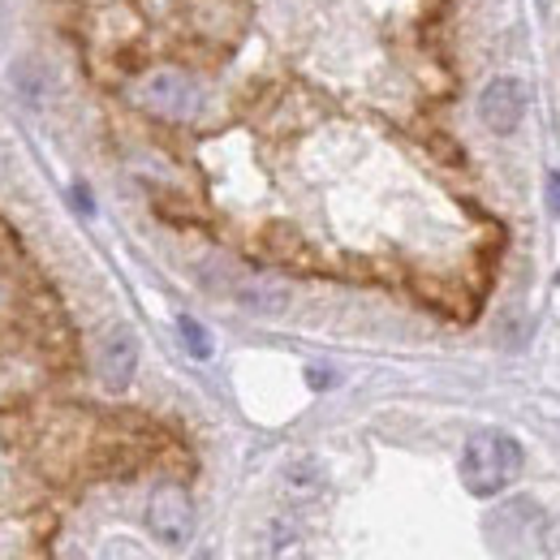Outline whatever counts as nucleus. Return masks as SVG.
Wrapping results in <instances>:
<instances>
[{"label":"nucleus","mask_w":560,"mask_h":560,"mask_svg":"<svg viewBox=\"0 0 560 560\" xmlns=\"http://www.w3.org/2000/svg\"><path fill=\"white\" fill-rule=\"evenodd\" d=\"M479 117L491 135H513L526 117V86L517 78H491L479 95Z\"/></svg>","instance_id":"obj_4"},{"label":"nucleus","mask_w":560,"mask_h":560,"mask_svg":"<svg viewBox=\"0 0 560 560\" xmlns=\"http://www.w3.org/2000/svg\"><path fill=\"white\" fill-rule=\"evenodd\" d=\"M280 488H284L289 500H298V504L319 500L324 488H328V470H324L315 457H293V462L284 466V475H280Z\"/></svg>","instance_id":"obj_7"},{"label":"nucleus","mask_w":560,"mask_h":560,"mask_svg":"<svg viewBox=\"0 0 560 560\" xmlns=\"http://www.w3.org/2000/svg\"><path fill=\"white\" fill-rule=\"evenodd\" d=\"M311 384L324 388V384H332V380H328V371H311Z\"/></svg>","instance_id":"obj_12"},{"label":"nucleus","mask_w":560,"mask_h":560,"mask_svg":"<svg viewBox=\"0 0 560 560\" xmlns=\"http://www.w3.org/2000/svg\"><path fill=\"white\" fill-rule=\"evenodd\" d=\"M522 475V444L504 431H475L462 448V483L470 495H495Z\"/></svg>","instance_id":"obj_1"},{"label":"nucleus","mask_w":560,"mask_h":560,"mask_svg":"<svg viewBox=\"0 0 560 560\" xmlns=\"http://www.w3.org/2000/svg\"><path fill=\"white\" fill-rule=\"evenodd\" d=\"M147 526H151V535L164 548H186L190 535H195V504H190V495L177 483L155 488L151 491V504H147Z\"/></svg>","instance_id":"obj_2"},{"label":"nucleus","mask_w":560,"mask_h":560,"mask_svg":"<svg viewBox=\"0 0 560 560\" xmlns=\"http://www.w3.org/2000/svg\"><path fill=\"white\" fill-rule=\"evenodd\" d=\"M264 560H311L306 535H302V526H298L289 513H277V517L268 522V535H264Z\"/></svg>","instance_id":"obj_8"},{"label":"nucleus","mask_w":560,"mask_h":560,"mask_svg":"<svg viewBox=\"0 0 560 560\" xmlns=\"http://www.w3.org/2000/svg\"><path fill=\"white\" fill-rule=\"evenodd\" d=\"M177 332H182V341H186V350L195 353L199 362H203V358H211V337H208V328H203L199 319H190V315H182V319H177Z\"/></svg>","instance_id":"obj_10"},{"label":"nucleus","mask_w":560,"mask_h":560,"mask_svg":"<svg viewBox=\"0 0 560 560\" xmlns=\"http://www.w3.org/2000/svg\"><path fill=\"white\" fill-rule=\"evenodd\" d=\"M142 104H147L155 117H164V121H195L199 108H203V95H199V86H195L186 73L160 70L147 78Z\"/></svg>","instance_id":"obj_3"},{"label":"nucleus","mask_w":560,"mask_h":560,"mask_svg":"<svg viewBox=\"0 0 560 560\" xmlns=\"http://www.w3.org/2000/svg\"><path fill=\"white\" fill-rule=\"evenodd\" d=\"M268 250L277 255L280 264L311 268V250H306V242H302L293 229H284V224H272V229H268Z\"/></svg>","instance_id":"obj_9"},{"label":"nucleus","mask_w":560,"mask_h":560,"mask_svg":"<svg viewBox=\"0 0 560 560\" xmlns=\"http://www.w3.org/2000/svg\"><path fill=\"white\" fill-rule=\"evenodd\" d=\"M224 293L237 298V306H246L250 315H280L289 306V284L272 277H250V272H224Z\"/></svg>","instance_id":"obj_6"},{"label":"nucleus","mask_w":560,"mask_h":560,"mask_svg":"<svg viewBox=\"0 0 560 560\" xmlns=\"http://www.w3.org/2000/svg\"><path fill=\"white\" fill-rule=\"evenodd\" d=\"M95 366H100V380H104L113 393L130 388L135 366H139V337H135L126 324L108 328L104 341H100V353H95Z\"/></svg>","instance_id":"obj_5"},{"label":"nucleus","mask_w":560,"mask_h":560,"mask_svg":"<svg viewBox=\"0 0 560 560\" xmlns=\"http://www.w3.org/2000/svg\"><path fill=\"white\" fill-rule=\"evenodd\" d=\"M548 203H552V215H560V173L548 177Z\"/></svg>","instance_id":"obj_11"}]
</instances>
